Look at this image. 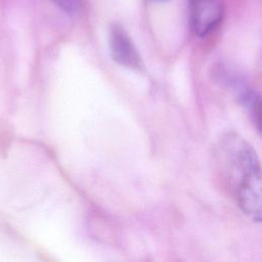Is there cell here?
Here are the masks:
<instances>
[{"label":"cell","mask_w":262,"mask_h":262,"mask_svg":"<svg viewBox=\"0 0 262 262\" xmlns=\"http://www.w3.org/2000/svg\"><path fill=\"white\" fill-rule=\"evenodd\" d=\"M226 183L237 206L253 221L261 220V169L255 149L235 133L222 137L218 145Z\"/></svg>","instance_id":"1"},{"label":"cell","mask_w":262,"mask_h":262,"mask_svg":"<svg viewBox=\"0 0 262 262\" xmlns=\"http://www.w3.org/2000/svg\"><path fill=\"white\" fill-rule=\"evenodd\" d=\"M219 0H189V20L193 33L204 37L213 32L222 19Z\"/></svg>","instance_id":"2"},{"label":"cell","mask_w":262,"mask_h":262,"mask_svg":"<svg viewBox=\"0 0 262 262\" xmlns=\"http://www.w3.org/2000/svg\"><path fill=\"white\" fill-rule=\"evenodd\" d=\"M108 46L113 59L130 69L141 67L140 55L127 32L118 24H113L108 32Z\"/></svg>","instance_id":"3"},{"label":"cell","mask_w":262,"mask_h":262,"mask_svg":"<svg viewBox=\"0 0 262 262\" xmlns=\"http://www.w3.org/2000/svg\"><path fill=\"white\" fill-rule=\"evenodd\" d=\"M52 2L67 13H75L78 10V0H52Z\"/></svg>","instance_id":"4"},{"label":"cell","mask_w":262,"mask_h":262,"mask_svg":"<svg viewBox=\"0 0 262 262\" xmlns=\"http://www.w3.org/2000/svg\"><path fill=\"white\" fill-rule=\"evenodd\" d=\"M152 1H157V2H163V1H166V0H152Z\"/></svg>","instance_id":"5"}]
</instances>
